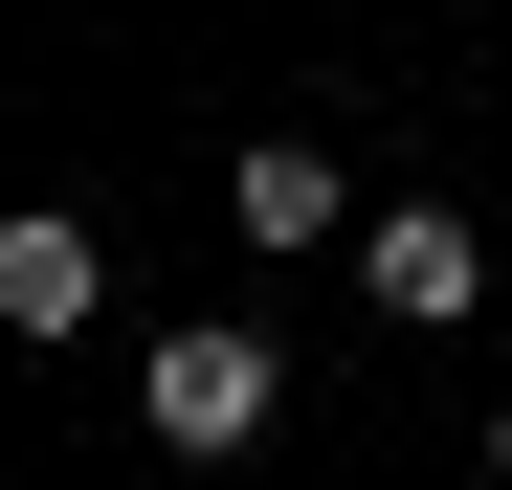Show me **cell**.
Here are the masks:
<instances>
[{"label":"cell","mask_w":512,"mask_h":490,"mask_svg":"<svg viewBox=\"0 0 512 490\" xmlns=\"http://www.w3.org/2000/svg\"><path fill=\"white\" fill-rule=\"evenodd\" d=\"M134 424H156V446H179V468H245V446H268V424H290V357H268V335H245V312H179V335H156V357H134Z\"/></svg>","instance_id":"obj_1"},{"label":"cell","mask_w":512,"mask_h":490,"mask_svg":"<svg viewBox=\"0 0 512 490\" xmlns=\"http://www.w3.org/2000/svg\"><path fill=\"white\" fill-rule=\"evenodd\" d=\"M357 290L401 312V335H468V312H490V245H468V201H379V223H357Z\"/></svg>","instance_id":"obj_2"},{"label":"cell","mask_w":512,"mask_h":490,"mask_svg":"<svg viewBox=\"0 0 512 490\" xmlns=\"http://www.w3.org/2000/svg\"><path fill=\"white\" fill-rule=\"evenodd\" d=\"M90 312H112V245L67 223V201H0V335L45 357V335H90Z\"/></svg>","instance_id":"obj_3"},{"label":"cell","mask_w":512,"mask_h":490,"mask_svg":"<svg viewBox=\"0 0 512 490\" xmlns=\"http://www.w3.org/2000/svg\"><path fill=\"white\" fill-rule=\"evenodd\" d=\"M223 201H245V245H334V223H357V179H334L312 134H245V179H223Z\"/></svg>","instance_id":"obj_4"},{"label":"cell","mask_w":512,"mask_h":490,"mask_svg":"<svg viewBox=\"0 0 512 490\" xmlns=\"http://www.w3.org/2000/svg\"><path fill=\"white\" fill-rule=\"evenodd\" d=\"M490 490H512V401H490Z\"/></svg>","instance_id":"obj_5"}]
</instances>
